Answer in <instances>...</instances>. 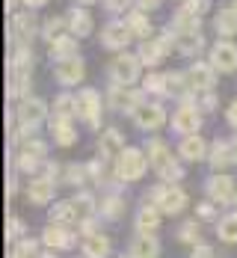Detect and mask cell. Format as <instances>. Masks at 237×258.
Wrapping results in <instances>:
<instances>
[{
    "instance_id": "9c48e42d",
    "label": "cell",
    "mask_w": 237,
    "mask_h": 258,
    "mask_svg": "<svg viewBox=\"0 0 237 258\" xmlns=\"http://www.w3.org/2000/svg\"><path fill=\"white\" fill-rule=\"evenodd\" d=\"M131 27L122 24V21H113V24L104 27V33H101V42H104V48L110 51H119V48H125L128 42H131Z\"/></svg>"
},
{
    "instance_id": "8fae6325",
    "label": "cell",
    "mask_w": 237,
    "mask_h": 258,
    "mask_svg": "<svg viewBox=\"0 0 237 258\" xmlns=\"http://www.w3.org/2000/svg\"><path fill=\"white\" fill-rule=\"evenodd\" d=\"M211 66L219 72H234L237 69V48L231 42H219L211 51Z\"/></svg>"
},
{
    "instance_id": "60d3db41",
    "label": "cell",
    "mask_w": 237,
    "mask_h": 258,
    "mask_svg": "<svg viewBox=\"0 0 237 258\" xmlns=\"http://www.w3.org/2000/svg\"><path fill=\"white\" fill-rule=\"evenodd\" d=\"M62 27H65L62 18H48V24H45V30H42V36H45L48 42H56V39H59V33H62Z\"/></svg>"
},
{
    "instance_id": "3957f363",
    "label": "cell",
    "mask_w": 237,
    "mask_h": 258,
    "mask_svg": "<svg viewBox=\"0 0 237 258\" xmlns=\"http://www.w3.org/2000/svg\"><path fill=\"white\" fill-rule=\"evenodd\" d=\"M33 36H36V18L27 15V12L12 15V21H9V39L15 42V48H30Z\"/></svg>"
},
{
    "instance_id": "94428289",
    "label": "cell",
    "mask_w": 237,
    "mask_h": 258,
    "mask_svg": "<svg viewBox=\"0 0 237 258\" xmlns=\"http://www.w3.org/2000/svg\"><path fill=\"white\" fill-rule=\"evenodd\" d=\"M231 9H237V0H234V6H231Z\"/></svg>"
},
{
    "instance_id": "1f68e13d",
    "label": "cell",
    "mask_w": 237,
    "mask_h": 258,
    "mask_svg": "<svg viewBox=\"0 0 237 258\" xmlns=\"http://www.w3.org/2000/svg\"><path fill=\"white\" fill-rule=\"evenodd\" d=\"M30 66H33L30 48H15L12 51V59H9V72H30Z\"/></svg>"
},
{
    "instance_id": "277c9868",
    "label": "cell",
    "mask_w": 237,
    "mask_h": 258,
    "mask_svg": "<svg viewBox=\"0 0 237 258\" xmlns=\"http://www.w3.org/2000/svg\"><path fill=\"white\" fill-rule=\"evenodd\" d=\"M184 78H187L190 92H211L213 83H216V69L211 62H196V66H190V72Z\"/></svg>"
},
{
    "instance_id": "7402d4cb",
    "label": "cell",
    "mask_w": 237,
    "mask_h": 258,
    "mask_svg": "<svg viewBox=\"0 0 237 258\" xmlns=\"http://www.w3.org/2000/svg\"><path fill=\"white\" fill-rule=\"evenodd\" d=\"M148 163H151L157 172L163 169V166L172 163V155H169V149H166L163 140H148Z\"/></svg>"
},
{
    "instance_id": "6125c7cd",
    "label": "cell",
    "mask_w": 237,
    "mask_h": 258,
    "mask_svg": "<svg viewBox=\"0 0 237 258\" xmlns=\"http://www.w3.org/2000/svg\"><path fill=\"white\" fill-rule=\"evenodd\" d=\"M234 199H237V193H234Z\"/></svg>"
},
{
    "instance_id": "d6a6232c",
    "label": "cell",
    "mask_w": 237,
    "mask_h": 258,
    "mask_svg": "<svg viewBox=\"0 0 237 258\" xmlns=\"http://www.w3.org/2000/svg\"><path fill=\"white\" fill-rule=\"evenodd\" d=\"M216 234H219L225 243H234V240H237V214L222 217V220H219V226H216Z\"/></svg>"
},
{
    "instance_id": "9f6ffc18",
    "label": "cell",
    "mask_w": 237,
    "mask_h": 258,
    "mask_svg": "<svg viewBox=\"0 0 237 258\" xmlns=\"http://www.w3.org/2000/svg\"><path fill=\"white\" fill-rule=\"evenodd\" d=\"M231 157H234V163H237V137L231 140Z\"/></svg>"
},
{
    "instance_id": "5bb4252c",
    "label": "cell",
    "mask_w": 237,
    "mask_h": 258,
    "mask_svg": "<svg viewBox=\"0 0 237 258\" xmlns=\"http://www.w3.org/2000/svg\"><path fill=\"white\" fill-rule=\"evenodd\" d=\"M237 193V187H234V181L228 178V175H216V178L208 181V196H211L213 202H228L231 196Z\"/></svg>"
},
{
    "instance_id": "4dcf8cb0",
    "label": "cell",
    "mask_w": 237,
    "mask_h": 258,
    "mask_svg": "<svg viewBox=\"0 0 237 258\" xmlns=\"http://www.w3.org/2000/svg\"><path fill=\"white\" fill-rule=\"evenodd\" d=\"M228 163H234V157H231V143H216L211 149V166L222 169V166H228Z\"/></svg>"
},
{
    "instance_id": "bcb514c9",
    "label": "cell",
    "mask_w": 237,
    "mask_h": 258,
    "mask_svg": "<svg viewBox=\"0 0 237 258\" xmlns=\"http://www.w3.org/2000/svg\"><path fill=\"white\" fill-rule=\"evenodd\" d=\"M184 9H187V12H193V15L199 18V15H205V12L211 9V0H187Z\"/></svg>"
},
{
    "instance_id": "44dd1931",
    "label": "cell",
    "mask_w": 237,
    "mask_h": 258,
    "mask_svg": "<svg viewBox=\"0 0 237 258\" xmlns=\"http://www.w3.org/2000/svg\"><path fill=\"white\" fill-rule=\"evenodd\" d=\"M53 181L48 178H39V181H33L30 187H27V196H30V202H36V205H45V202H51L53 199Z\"/></svg>"
},
{
    "instance_id": "e575fe53",
    "label": "cell",
    "mask_w": 237,
    "mask_h": 258,
    "mask_svg": "<svg viewBox=\"0 0 237 258\" xmlns=\"http://www.w3.org/2000/svg\"><path fill=\"white\" fill-rule=\"evenodd\" d=\"M202 45H205V39H202L199 33H184V36H178V51L181 53H199Z\"/></svg>"
},
{
    "instance_id": "d4e9b609",
    "label": "cell",
    "mask_w": 237,
    "mask_h": 258,
    "mask_svg": "<svg viewBox=\"0 0 237 258\" xmlns=\"http://www.w3.org/2000/svg\"><path fill=\"white\" fill-rule=\"evenodd\" d=\"M68 24H71V30H74V36H89L92 33V15L86 12V9H71L68 12Z\"/></svg>"
},
{
    "instance_id": "7dc6e473",
    "label": "cell",
    "mask_w": 237,
    "mask_h": 258,
    "mask_svg": "<svg viewBox=\"0 0 237 258\" xmlns=\"http://www.w3.org/2000/svg\"><path fill=\"white\" fill-rule=\"evenodd\" d=\"M21 234H24V223H21L18 217H9V223H6V237L15 240V237H21Z\"/></svg>"
},
{
    "instance_id": "b9f144b4",
    "label": "cell",
    "mask_w": 237,
    "mask_h": 258,
    "mask_svg": "<svg viewBox=\"0 0 237 258\" xmlns=\"http://www.w3.org/2000/svg\"><path fill=\"white\" fill-rule=\"evenodd\" d=\"M86 172H89V169H83V166H77V163H71V166L65 169V181L74 184V187H80V184L86 181Z\"/></svg>"
},
{
    "instance_id": "484cf974",
    "label": "cell",
    "mask_w": 237,
    "mask_h": 258,
    "mask_svg": "<svg viewBox=\"0 0 237 258\" xmlns=\"http://www.w3.org/2000/svg\"><path fill=\"white\" fill-rule=\"evenodd\" d=\"M27 92H30V72H9V95L24 101Z\"/></svg>"
},
{
    "instance_id": "ac0fdd59",
    "label": "cell",
    "mask_w": 237,
    "mask_h": 258,
    "mask_svg": "<svg viewBox=\"0 0 237 258\" xmlns=\"http://www.w3.org/2000/svg\"><path fill=\"white\" fill-rule=\"evenodd\" d=\"M74 56H77V39L74 36H59L56 42H51V59L65 62V59H74Z\"/></svg>"
},
{
    "instance_id": "6da1fadb",
    "label": "cell",
    "mask_w": 237,
    "mask_h": 258,
    "mask_svg": "<svg viewBox=\"0 0 237 258\" xmlns=\"http://www.w3.org/2000/svg\"><path fill=\"white\" fill-rule=\"evenodd\" d=\"M145 166H148V160H145V155H142L139 149H125V152L119 155L116 172H119L122 181H136V178H142Z\"/></svg>"
},
{
    "instance_id": "680465c9",
    "label": "cell",
    "mask_w": 237,
    "mask_h": 258,
    "mask_svg": "<svg viewBox=\"0 0 237 258\" xmlns=\"http://www.w3.org/2000/svg\"><path fill=\"white\" fill-rule=\"evenodd\" d=\"M77 3H95V0H77Z\"/></svg>"
},
{
    "instance_id": "2e32d148",
    "label": "cell",
    "mask_w": 237,
    "mask_h": 258,
    "mask_svg": "<svg viewBox=\"0 0 237 258\" xmlns=\"http://www.w3.org/2000/svg\"><path fill=\"white\" fill-rule=\"evenodd\" d=\"M160 243L154 234H136L131 243V258H157Z\"/></svg>"
},
{
    "instance_id": "83f0119b",
    "label": "cell",
    "mask_w": 237,
    "mask_h": 258,
    "mask_svg": "<svg viewBox=\"0 0 237 258\" xmlns=\"http://www.w3.org/2000/svg\"><path fill=\"white\" fill-rule=\"evenodd\" d=\"M172 30H175V36H184V33H199V18H196L193 12L181 9V12L175 15V21H172Z\"/></svg>"
},
{
    "instance_id": "7bdbcfd3",
    "label": "cell",
    "mask_w": 237,
    "mask_h": 258,
    "mask_svg": "<svg viewBox=\"0 0 237 258\" xmlns=\"http://www.w3.org/2000/svg\"><path fill=\"white\" fill-rule=\"evenodd\" d=\"M71 202H74V208H77V214H92V211H95V199H92L89 193H77Z\"/></svg>"
},
{
    "instance_id": "d6986e66",
    "label": "cell",
    "mask_w": 237,
    "mask_h": 258,
    "mask_svg": "<svg viewBox=\"0 0 237 258\" xmlns=\"http://www.w3.org/2000/svg\"><path fill=\"white\" fill-rule=\"evenodd\" d=\"M51 137H53L56 146H71V143L77 140L71 122H68V119H59V116H53V122H51Z\"/></svg>"
},
{
    "instance_id": "30bf717a",
    "label": "cell",
    "mask_w": 237,
    "mask_h": 258,
    "mask_svg": "<svg viewBox=\"0 0 237 258\" xmlns=\"http://www.w3.org/2000/svg\"><path fill=\"white\" fill-rule=\"evenodd\" d=\"M172 128L178 131V134H187V137H193L196 131L202 128V116H199V110L196 107H181L175 116H172Z\"/></svg>"
},
{
    "instance_id": "4316f807",
    "label": "cell",
    "mask_w": 237,
    "mask_h": 258,
    "mask_svg": "<svg viewBox=\"0 0 237 258\" xmlns=\"http://www.w3.org/2000/svg\"><path fill=\"white\" fill-rule=\"evenodd\" d=\"M205 140H199L196 134L193 137H187V140H181V157L184 160H202L205 157Z\"/></svg>"
},
{
    "instance_id": "f5cc1de1",
    "label": "cell",
    "mask_w": 237,
    "mask_h": 258,
    "mask_svg": "<svg viewBox=\"0 0 237 258\" xmlns=\"http://www.w3.org/2000/svg\"><path fill=\"white\" fill-rule=\"evenodd\" d=\"M228 122H231V125L237 128V101L231 104V107H228Z\"/></svg>"
},
{
    "instance_id": "f35d334b",
    "label": "cell",
    "mask_w": 237,
    "mask_h": 258,
    "mask_svg": "<svg viewBox=\"0 0 237 258\" xmlns=\"http://www.w3.org/2000/svg\"><path fill=\"white\" fill-rule=\"evenodd\" d=\"M21 155H30V157H36V160H45L48 149H45V143H39V140H27L24 146H21Z\"/></svg>"
},
{
    "instance_id": "52a82bcc",
    "label": "cell",
    "mask_w": 237,
    "mask_h": 258,
    "mask_svg": "<svg viewBox=\"0 0 237 258\" xmlns=\"http://www.w3.org/2000/svg\"><path fill=\"white\" fill-rule=\"evenodd\" d=\"M139 56H133V53H122V56H116V62H113V80H116V86H131L133 80L139 78Z\"/></svg>"
},
{
    "instance_id": "e0dca14e",
    "label": "cell",
    "mask_w": 237,
    "mask_h": 258,
    "mask_svg": "<svg viewBox=\"0 0 237 258\" xmlns=\"http://www.w3.org/2000/svg\"><path fill=\"white\" fill-rule=\"evenodd\" d=\"M98 152L104 157H119L125 152V140H122V134L116 128H110L101 134V140H98Z\"/></svg>"
},
{
    "instance_id": "9a60e30c",
    "label": "cell",
    "mask_w": 237,
    "mask_h": 258,
    "mask_svg": "<svg viewBox=\"0 0 237 258\" xmlns=\"http://www.w3.org/2000/svg\"><path fill=\"white\" fill-rule=\"evenodd\" d=\"M83 59H65V62H59V69H56V80L62 83V86H74V83H80L83 80Z\"/></svg>"
},
{
    "instance_id": "f546056e",
    "label": "cell",
    "mask_w": 237,
    "mask_h": 258,
    "mask_svg": "<svg viewBox=\"0 0 237 258\" xmlns=\"http://www.w3.org/2000/svg\"><path fill=\"white\" fill-rule=\"evenodd\" d=\"M216 33H222V36H234L237 33V9H222L219 15H216Z\"/></svg>"
},
{
    "instance_id": "7c38bea8",
    "label": "cell",
    "mask_w": 237,
    "mask_h": 258,
    "mask_svg": "<svg viewBox=\"0 0 237 258\" xmlns=\"http://www.w3.org/2000/svg\"><path fill=\"white\" fill-rule=\"evenodd\" d=\"M169 51H172V45H169L166 36H163V39H154V42H145V45L139 48V62H145V66H157Z\"/></svg>"
},
{
    "instance_id": "db71d44e",
    "label": "cell",
    "mask_w": 237,
    "mask_h": 258,
    "mask_svg": "<svg viewBox=\"0 0 237 258\" xmlns=\"http://www.w3.org/2000/svg\"><path fill=\"white\" fill-rule=\"evenodd\" d=\"M157 3H160V0H139V6H142V9H154Z\"/></svg>"
},
{
    "instance_id": "c3c4849f",
    "label": "cell",
    "mask_w": 237,
    "mask_h": 258,
    "mask_svg": "<svg viewBox=\"0 0 237 258\" xmlns=\"http://www.w3.org/2000/svg\"><path fill=\"white\" fill-rule=\"evenodd\" d=\"M160 175H163V178H166V181H178V178H181V175H184V169H181V166H178V163L172 160L169 166H163V169H160Z\"/></svg>"
},
{
    "instance_id": "816d5d0a",
    "label": "cell",
    "mask_w": 237,
    "mask_h": 258,
    "mask_svg": "<svg viewBox=\"0 0 237 258\" xmlns=\"http://www.w3.org/2000/svg\"><path fill=\"white\" fill-rule=\"evenodd\" d=\"M199 217H202V220H211V217H213V205H211V202L199 205Z\"/></svg>"
},
{
    "instance_id": "74e56055",
    "label": "cell",
    "mask_w": 237,
    "mask_h": 258,
    "mask_svg": "<svg viewBox=\"0 0 237 258\" xmlns=\"http://www.w3.org/2000/svg\"><path fill=\"white\" fill-rule=\"evenodd\" d=\"M145 92H157V95H166V75H148L142 80Z\"/></svg>"
},
{
    "instance_id": "603a6c76",
    "label": "cell",
    "mask_w": 237,
    "mask_h": 258,
    "mask_svg": "<svg viewBox=\"0 0 237 258\" xmlns=\"http://www.w3.org/2000/svg\"><path fill=\"white\" fill-rule=\"evenodd\" d=\"M157 223H160V208L157 205H145L136 214V229H139V234H151L157 229Z\"/></svg>"
},
{
    "instance_id": "681fc988",
    "label": "cell",
    "mask_w": 237,
    "mask_h": 258,
    "mask_svg": "<svg viewBox=\"0 0 237 258\" xmlns=\"http://www.w3.org/2000/svg\"><path fill=\"white\" fill-rule=\"evenodd\" d=\"M107 9H113V12H125L128 6H131V0H104Z\"/></svg>"
},
{
    "instance_id": "836d02e7",
    "label": "cell",
    "mask_w": 237,
    "mask_h": 258,
    "mask_svg": "<svg viewBox=\"0 0 237 258\" xmlns=\"http://www.w3.org/2000/svg\"><path fill=\"white\" fill-rule=\"evenodd\" d=\"M51 220L53 223H74V220H77V208H74V202H59V205H53Z\"/></svg>"
},
{
    "instance_id": "8d00e7d4",
    "label": "cell",
    "mask_w": 237,
    "mask_h": 258,
    "mask_svg": "<svg viewBox=\"0 0 237 258\" xmlns=\"http://www.w3.org/2000/svg\"><path fill=\"white\" fill-rule=\"evenodd\" d=\"M184 92H190L187 78H181V75H166V95H184Z\"/></svg>"
},
{
    "instance_id": "ee69618b",
    "label": "cell",
    "mask_w": 237,
    "mask_h": 258,
    "mask_svg": "<svg viewBox=\"0 0 237 258\" xmlns=\"http://www.w3.org/2000/svg\"><path fill=\"white\" fill-rule=\"evenodd\" d=\"M178 237H181L184 243H196V246H199V223H184L181 232H178Z\"/></svg>"
},
{
    "instance_id": "f1b7e54d",
    "label": "cell",
    "mask_w": 237,
    "mask_h": 258,
    "mask_svg": "<svg viewBox=\"0 0 237 258\" xmlns=\"http://www.w3.org/2000/svg\"><path fill=\"white\" fill-rule=\"evenodd\" d=\"M53 116H59V119H71V116H77V98H71L68 92H62V95L53 101Z\"/></svg>"
},
{
    "instance_id": "6f0895ef",
    "label": "cell",
    "mask_w": 237,
    "mask_h": 258,
    "mask_svg": "<svg viewBox=\"0 0 237 258\" xmlns=\"http://www.w3.org/2000/svg\"><path fill=\"white\" fill-rule=\"evenodd\" d=\"M15 6V0H6V9H12Z\"/></svg>"
},
{
    "instance_id": "f6af8a7d",
    "label": "cell",
    "mask_w": 237,
    "mask_h": 258,
    "mask_svg": "<svg viewBox=\"0 0 237 258\" xmlns=\"http://www.w3.org/2000/svg\"><path fill=\"white\" fill-rule=\"evenodd\" d=\"M33 255H36V243H33V240H21L9 258H33Z\"/></svg>"
},
{
    "instance_id": "7a4b0ae2",
    "label": "cell",
    "mask_w": 237,
    "mask_h": 258,
    "mask_svg": "<svg viewBox=\"0 0 237 258\" xmlns=\"http://www.w3.org/2000/svg\"><path fill=\"white\" fill-rule=\"evenodd\" d=\"M151 199L160 208V214H178L187 205V193L181 187H169V184H160L157 190L151 193Z\"/></svg>"
},
{
    "instance_id": "8992f818",
    "label": "cell",
    "mask_w": 237,
    "mask_h": 258,
    "mask_svg": "<svg viewBox=\"0 0 237 258\" xmlns=\"http://www.w3.org/2000/svg\"><path fill=\"white\" fill-rule=\"evenodd\" d=\"M18 122H21V128L24 131H33L45 116H48V104L42 101V98H24V101L18 104Z\"/></svg>"
},
{
    "instance_id": "ffe728a7",
    "label": "cell",
    "mask_w": 237,
    "mask_h": 258,
    "mask_svg": "<svg viewBox=\"0 0 237 258\" xmlns=\"http://www.w3.org/2000/svg\"><path fill=\"white\" fill-rule=\"evenodd\" d=\"M42 240L51 246V249H68L71 243H74V237L68 229H59V226H48L45 234H42Z\"/></svg>"
},
{
    "instance_id": "11a10c76",
    "label": "cell",
    "mask_w": 237,
    "mask_h": 258,
    "mask_svg": "<svg viewBox=\"0 0 237 258\" xmlns=\"http://www.w3.org/2000/svg\"><path fill=\"white\" fill-rule=\"evenodd\" d=\"M27 6H45V3H48V0H24Z\"/></svg>"
},
{
    "instance_id": "5b68a950",
    "label": "cell",
    "mask_w": 237,
    "mask_h": 258,
    "mask_svg": "<svg viewBox=\"0 0 237 258\" xmlns=\"http://www.w3.org/2000/svg\"><path fill=\"white\" fill-rule=\"evenodd\" d=\"M77 116H83V122L89 128L101 125V98H98L95 89H83L77 95Z\"/></svg>"
},
{
    "instance_id": "ab89813d",
    "label": "cell",
    "mask_w": 237,
    "mask_h": 258,
    "mask_svg": "<svg viewBox=\"0 0 237 258\" xmlns=\"http://www.w3.org/2000/svg\"><path fill=\"white\" fill-rule=\"evenodd\" d=\"M104 217H110V220H116L122 211H125V199H119V196H110V199H104Z\"/></svg>"
},
{
    "instance_id": "ba28073f",
    "label": "cell",
    "mask_w": 237,
    "mask_h": 258,
    "mask_svg": "<svg viewBox=\"0 0 237 258\" xmlns=\"http://www.w3.org/2000/svg\"><path fill=\"white\" fill-rule=\"evenodd\" d=\"M133 122L142 131H157L163 122H166V110L160 104H139L133 110Z\"/></svg>"
},
{
    "instance_id": "4fadbf2b",
    "label": "cell",
    "mask_w": 237,
    "mask_h": 258,
    "mask_svg": "<svg viewBox=\"0 0 237 258\" xmlns=\"http://www.w3.org/2000/svg\"><path fill=\"white\" fill-rule=\"evenodd\" d=\"M110 107L125 113V110H136L139 107V92H131L128 86H113L110 92Z\"/></svg>"
},
{
    "instance_id": "d590c367",
    "label": "cell",
    "mask_w": 237,
    "mask_h": 258,
    "mask_svg": "<svg viewBox=\"0 0 237 258\" xmlns=\"http://www.w3.org/2000/svg\"><path fill=\"white\" fill-rule=\"evenodd\" d=\"M128 27H131V33H139V36H148L151 33V21L145 18V12H131Z\"/></svg>"
},
{
    "instance_id": "cb8c5ba5",
    "label": "cell",
    "mask_w": 237,
    "mask_h": 258,
    "mask_svg": "<svg viewBox=\"0 0 237 258\" xmlns=\"http://www.w3.org/2000/svg\"><path fill=\"white\" fill-rule=\"evenodd\" d=\"M107 252H110V240L104 234H89L83 240V255L86 258H107Z\"/></svg>"
},
{
    "instance_id": "91938a15",
    "label": "cell",
    "mask_w": 237,
    "mask_h": 258,
    "mask_svg": "<svg viewBox=\"0 0 237 258\" xmlns=\"http://www.w3.org/2000/svg\"><path fill=\"white\" fill-rule=\"evenodd\" d=\"M39 258H53V255H39Z\"/></svg>"
},
{
    "instance_id": "f907efd6",
    "label": "cell",
    "mask_w": 237,
    "mask_h": 258,
    "mask_svg": "<svg viewBox=\"0 0 237 258\" xmlns=\"http://www.w3.org/2000/svg\"><path fill=\"white\" fill-rule=\"evenodd\" d=\"M193 258H213V249L205 246V243H199V246H193Z\"/></svg>"
}]
</instances>
